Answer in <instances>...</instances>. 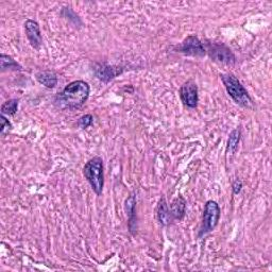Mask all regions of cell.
Returning <instances> with one entry per match:
<instances>
[{"mask_svg": "<svg viewBox=\"0 0 272 272\" xmlns=\"http://www.w3.org/2000/svg\"><path fill=\"white\" fill-rule=\"evenodd\" d=\"M181 100L187 108L195 109L198 105V86L193 80H188L180 88Z\"/></svg>", "mask_w": 272, "mask_h": 272, "instance_id": "obj_7", "label": "cell"}, {"mask_svg": "<svg viewBox=\"0 0 272 272\" xmlns=\"http://www.w3.org/2000/svg\"><path fill=\"white\" fill-rule=\"evenodd\" d=\"M94 122V118L90 114L83 115L79 120H78V126L81 128V129H86L89 126H92Z\"/></svg>", "mask_w": 272, "mask_h": 272, "instance_id": "obj_17", "label": "cell"}, {"mask_svg": "<svg viewBox=\"0 0 272 272\" xmlns=\"http://www.w3.org/2000/svg\"><path fill=\"white\" fill-rule=\"evenodd\" d=\"M241 131L240 129L233 130L230 134V137L228 139V146H226V151L230 153H235L238 148V143L240 140Z\"/></svg>", "mask_w": 272, "mask_h": 272, "instance_id": "obj_14", "label": "cell"}, {"mask_svg": "<svg viewBox=\"0 0 272 272\" xmlns=\"http://www.w3.org/2000/svg\"><path fill=\"white\" fill-rule=\"evenodd\" d=\"M220 78L226 88V92L230 95L232 99L243 108L251 109L253 107V102L250 95L248 94L247 89L241 84L239 80L231 73H222Z\"/></svg>", "mask_w": 272, "mask_h": 272, "instance_id": "obj_2", "label": "cell"}, {"mask_svg": "<svg viewBox=\"0 0 272 272\" xmlns=\"http://www.w3.org/2000/svg\"><path fill=\"white\" fill-rule=\"evenodd\" d=\"M135 204L136 199L135 195H131L126 201V209L128 211V216H129V229L131 232L134 231L136 225V216H135Z\"/></svg>", "mask_w": 272, "mask_h": 272, "instance_id": "obj_13", "label": "cell"}, {"mask_svg": "<svg viewBox=\"0 0 272 272\" xmlns=\"http://www.w3.org/2000/svg\"><path fill=\"white\" fill-rule=\"evenodd\" d=\"M123 69L120 67L115 66H110L107 64H102L97 67L96 69V75L98 79L103 81V82H109L112 79H114L116 75L122 73Z\"/></svg>", "mask_w": 272, "mask_h": 272, "instance_id": "obj_9", "label": "cell"}, {"mask_svg": "<svg viewBox=\"0 0 272 272\" xmlns=\"http://www.w3.org/2000/svg\"><path fill=\"white\" fill-rule=\"evenodd\" d=\"M232 188H233V193L235 195H238L241 191V188H243V182H241V181L238 179L235 180V182L233 183Z\"/></svg>", "mask_w": 272, "mask_h": 272, "instance_id": "obj_19", "label": "cell"}, {"mask_svg": "<svg viewBox=\"0 0 272 272\" xmlns=\"http://www.w3.org/2000/svg\"><path fill=\"white\" fill-rule=\"evenodd\" d=\"M177 50L181 54L191 57L202 58L206 55V50L203 44L197 36H187L186 39L177 47Z\"/></svg>", "mask_w": 272, "mask_h": 272, "instance_id": "obj_6", "label": "cell"}, {"mask_svg": "<svg viewBox=\"0 0 272 272\" xmlns=\"http://www.w3.org/2000/svg\"><path fill=\"white\" fill-rule=\"evenodd\" d=\"M185 213H186V201L182 196H179V197H177L171 202L170 214L173 219L182 220L185 216Z\"/></svg>", "mask_w": 272, "mask_h": 272, "instance_id": "obj_10", "label": "cell"}, {"mask_svg": "<svg viewBox=\"0 0 272 272\" xmlns=\"http://www.w3.org/2000/svg\"><path fill=\"white\" fill-rule=\"evenodd\" d=\"M0 122H1V128H0V132H1L2 135H4L12 129V125L10 124L9 120H7L3 115L0 116Z\"/></svg>", "mask_w": 272, "mask_h": 272, "instance_id": "obj_18", "label": "cell"}, {"mask_svg": "<svg viewBox=\"0 0 272 272\" xmlns=\"http://www.w3.org/2000/svg\"><path fill=\"white\" fill-rule=\"evenodd\" d=\"M36 79L47 88H54L58 84V77L54 71L44 70L36 73Z\"/></svg>", "mask_w": 272, "mask_h": 272, "instance_id": "obj_12", "label": "cell"}, {"mask_svg": "<svg viewBox=\"0 0 272 272\" xmlns=\"http://www.w3.org/2000/svg\"><path fill=\"white\" fill-rule=\"evenodd\" d=\"M18 109V100L11 99L4 102L1 107V113L2 115H9L12 116L17 112Z\"/></svg>", "mask_w": 272, "mask_h": 272, "instance_id": "obj_16", "label": "cell"}, {"mask_svg": "<svg viewBox=\"0 0 272 272\" xmlns=\"http://www.w3.org/2000/svg\"><path fill=\"white\" fill-rule=\"evenodd\" d=\"M25 30L28 40L34 49H40L43 43L40 26L36 21L29 19L25 22Z\"/></svg>", "mask_w": 272, "mask_h": 272, "instance_id": "obj_8", "label": "cell"}, {"mask_svg": "<svg viewBox=\"0 0 272 272\" xmlns=\"http://www.w3.org/2000/svg\"><path fill=\"white\" fill-rule=\"evenodd\" d=\"M219 218H220V207L217 202L209 200L204 206L203 217H202V226L199 233V237L205 235V234L213 231L218 224Z\"/></svg>", "mask_w": 272, "mask_h": 272, "instance_id": "obj_4", "label": "cell"}, {"mask_svg": "<svg viewBox=\"0 0 272 272\" xmlns=\"http://www.w3.org/2000/svg\"><path fill=\"white\" fill-rule=\"evenodd\" d=\"M0 62H1V70L4 71L5 69H10V70H21V66L13 60L11 57L6 56V55H1L0 56Z\"/></svg>", "mask_w": 272, "mask_h": 272, "instance_id": "obj_15", "label": "cell"}, {"mask_svg": "<svg viewBox=\"0 0 272 272\" xmlns=\"http://www.w3.org/2000/svg\"><path fill=\"white\" fill-rule=\"evenodd\" d=\"M156 216H157L158 221H160V223L162 225H167L173 220V218L170 214V209L168 208L167 202H166L165 198H162L160 200V202H158L157 209H156Z\"/></svg>", "mask_w": 272, "mask_h": 272, "instance_id": "obj_11", "label": "cell"}, {"mask_svg": "<svg viewBox=\"0 0 272 272\" xmlns=\"http://www.w3.org/2000/svg\"><path fill=\"white\" fill-rule=\"evenodd\" d=\"M102 158L99 156H95L85 164L83 168V173H84L85 179L88 181V183L92 186L93 191L97 196L102 194L103 185H104V178H103V163Z\"/></svg>", "mask_w": 272, "mask_h": 272, "instance_id": "obj_3", "label": "cell"}, {"mask_svg": "<svg viewBox=\"0 0 272 272\" xmlns=\"http://www.w3.org/2000/svg\"><path fill=\"white\" fill-rule=\"evenodd\" d=\"M206 46L209 57L215 62L224 65H232L236 62L235 56L233 55V52L225 45L218 43H207Z\"/></svg>", "mask_w": 272, "mask_h": 272, "instance_id": "obj_5", "label": "cell"}, {"mask_svg": "<svg viewBox=\"0 0 272 272\" xmlns=\"http://www.w3.org/2000/svg\"><path fill=\"white\" fill-rule=\"evenodd\" d=\"M89 96V85L85 81L78 80L69 83L63 92L58 95L57 103L65 109H78L86 102Z\"/></svg>", "mask_w": 272, "mask_h": 272, "instance_id": "obj_1", "label": "cell"}]
</instances>
